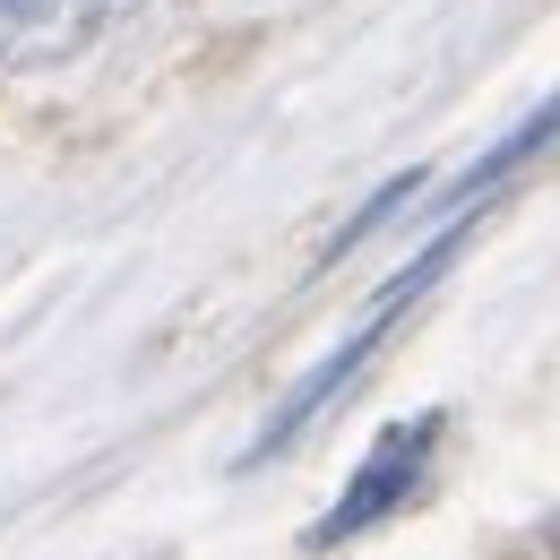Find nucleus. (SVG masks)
<instances>
[{
  "label": "nucleus",
  "mask_w": 560,
  "mask_h": 560,
  "mask_svg": "<svg viewBox=\"0 0 560 560\" xmlns=\"http://www.w3.org/2000/svg\"><path fill=\"white\" fill-rule=\"evenodd\" d=\"M552 552H560V526H552Z\"/></svg>",
  "instance_id": "423d86ee"
},
{
  "label": "nucleus",
  "mask_w": 560,
  "mask_h": 560,
  "mask_svg": "<svg viewBox=\"0 0 560 560\" xmlns=\"http://www.w3.org/2000/svg\"><path fill=\"white\" fill-rule=\"evenodd\" d=\"M380 328H388V311H371V328H353L346 346L328 353V362H319V371H311V380H302V388L284 397L277 415L259 422V440H250V457H242V466H268V457H284V448H293V440H302L311 422L328 415V406H337V397H346V388H353V371L371 362V346H380Z\"/></svg>",
  "instance_id": "7ed1b4c3"
},
{
  "label": "nucleus",
  "mask_w": 560,
  "mask_h": 560,
  "mask_svg": "<svg viewBox=\"0 0 560 560\" xmlns=\"http://www.w3.org/2000/svg\"><path fill=\"white\" fill-rule=\"evenodd\" d=\"M560 139V95L552 104H544V113H526V121H517V130H509V139L491 147L483 164H475V173H466V182H448V199H475V190H483V182H509V173H517V164H526V155H544V147Z\"/></svg>",
  "instance_id": "20e7f679"
},
{
  "label": "nucleus",
  "mask_w": 560,
  "mask_h": 560,
  "mask_svg": "<svg viewBox=\"0 0 560 560\" xmlns=\"http://www.w3.org/2000/svg\"><path fill=\"white\" fill-rule=\"evenodd\" d=\"M130 0H0V70H52L86 52Z\"/></svg>",
  "instance_id": "f03ea898"
},
{
  "label": "nucleus",
  "mask_w": 560,
  "mask_h": 560,
  "mask_svg": "<svg viewBox=\"0 0 560 560\" xmlns=\"http://www.w3.org/2000/svg\"><path fill=\"white\" fill-rule=\"evenodd\" d=\"M431 440H440V415H415V422H397V431H380L371 440V457L353 466V483L346 500L319 517V535L311 544H353L362 526H380V517H397L406 500L422 491V466H431Z\"/></svg>",
  "instance_id": "f257e3e1"
},
{
  "label": "nucleus",
  "mask_w": 560,
  "mask_h": 560,
  "mask_svg": "<svg viewBox=\"0 0 560 560\" xmlns=\"http://www.w3.org/2000/svg\"><path fill=\"white\" fill-rule=\"evenodd\" d=\"M422 190V173H397V182H388V190H380V199H371V208H353L346 215V233H337V242H328V259H346V250H362V242H371V233H380V224H388V215L406 208V199H415Z\"/></svg>",
  "instance_id": "39448f33"
}]
</instances>
